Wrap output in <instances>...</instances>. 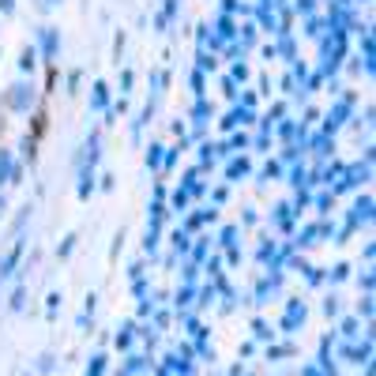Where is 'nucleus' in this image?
<instances>
[{
    "label": "nucleus",
    "mask_w": 376,
    "mask_h": 376,
    "mask_svg": "<svg viewBox=\"0 0 376 376\" xmlns=\"http://www.w3.org/2000/svg\"><path fill=\"white\" fill-rule=\"evenodd\" d=\"M49 4H53V0H49Z\"/></svg>",
    "instance_id": "f257e3e1"
}]
</instances>
